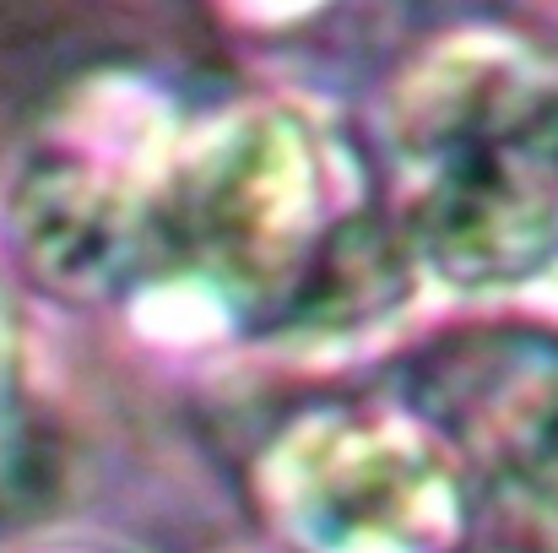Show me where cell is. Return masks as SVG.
<instances>
[{"mask_svg": "<svg viewBox=\"0 0 558 553\" xmlns=\"http://www.w3.org/2000/svg\"><path fill=\"white\" fill-rule=\"evenodd\" d=\"M49 483H54V450L22 380L11 310L0 304V538H11L44 510Z\"/></svg>", "mask_w": 558, "mask_h": 553, "instance_id": "cell-4", "label": "cell"}, {"mask_svg": "<svg viewBox=\"0 0 558 553\" xmlns=\"http://www.w3.org/2000/svg\"><path fill=\"white\" fill-rule=\"evenodd\" d=\"M401 401L456 456L488 553H558V332L439 337L407 364Z\"/></svg>", "mask_w": 558, "mask_h": 553, "instance_id": "cell-3", "label": "cell"}, {"mask_svg": "<svg viewBox=\"0 0 558 553\" xmlns=\"http://www.w3.org/2000/svg\"><path fill=\"white\" fill-rule=\"evenodd\" d=\"M255 505L293 553H456L472 532L461 467L407 401L293 412L255 461Z\"/></svg>", "mask_w": 558, "mask_h": 553, "instance_id": "cell-2", "label": "cell"}, {"mask_svg": "<svg viewBox=\"0 0 558 553\" xmlns=\"http://www.w3.org/2000/svg\"><path fill=\"white\" fill-rule=\"evenodd\" d=\"M390 223L456 288L526 282L558 261V76L532 60H439L385 131Z\"/></svg>", "mask_w": 558, "mask_h": 553, "instance_id": "cell-1", "label": "cell"}]
</instances>
